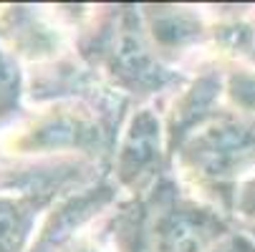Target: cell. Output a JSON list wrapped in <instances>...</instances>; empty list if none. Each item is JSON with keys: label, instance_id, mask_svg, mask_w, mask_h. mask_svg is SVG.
Instances as JSON below:
<instances>
[{"label": "cell", "instance_id": "obj_6", "mask_svg": "<svg viewBox=\"0 0 255 252\" xmlns=\"http://www.w3.org/2000/svg\"><path fill=\"white\" fill-rule=\"evenodd\" d=\"M217 96H220V76L207 74L174 103L172 124H169V131H167L172 149L179 147L197 126H202L205 121L212 119L210 109L215 106Z\"/></svg>", "mask_w": 255, "mask_h": 252}, {"label": "cell", "instance_id": "obj_7", "mask_svg": "<svg viewBox=\"0 0 255 252\" xmlns=\"http://www.w3.org/2000/svg\"><path fill=\"white\" fill-rule=\"evenodd\" d=\"M46 202V192L35 189L20 197H0V252H23L35 212Z\"/></svg>", "mask_w": 255, "mask_h": 252}, {"label": "cell", "instance_id": "obj_2", "mask_svg": "<svg viewBox=\"0 0 255 252\" xmlns=\"http://www.w3.org/2000/svg\"><path fill=\"white\" fill-rule=\"evenodd\" d=\"M104 66L114 81L129 91L149 93L172 81V76L159 66L152 53L147 35L139 25V15L131 10L117 13V25L101 46Z\"/></svg>", "mask_w": 255, "mask_h": 252}, {"label": "cell", "instance_id": "obj_12", "mask_svg": "<svg viewBox=\"0 0 255 252\" xmlns=\"http://www.w3.org/2000/svg\"><path fill=\"white\" fill-rule=\"evenodd\" d=\"M74 252H99L91 242H76V250Z\"/></svg>", "mask_w": 255, "mask_h": 252}, {"label": "cell", "instance_id": "obj_10", "mask_svg": "<svg viewBox=\"0 0 255 252\" xmlns=\"http://www.w3.org/2000/svg\"><path fill=\"white\" fill-rule=\"evenodd\" d=\"M228 93L243 114H255V71H235L228 79Z\"/></svg>", "mask_w": 255, "mask_h": 252}, {"label": "cell", "instance_id": "obj_5", "mask_svg": "<svg viewBox=\"0 0 255 252\" xmlns=\"http://www.w3.org/2000/svg\"><path fill=\"white\" fill-rule=\"evenodd\" d=\"M99 136V126L86 121L84 116H71L66 111L51 114L43 121H38L30 131H25L18 139V149L23 152H38V149H66V147H79L84 149L89 139Z\"/></svg>", "mask_w": 255, "mask_h": 252}, {"label": "cell", "instance_id": "obj_14", "mask_svg": "<svg viewBox=\"0 0 255 252\" xmlns=\"http://www.w3.org/2000/svg\"><path fill=\"white\" fill-rule=\"evenodd\" d=\"M240 252H255V245L248 240V237H243V250Z\"/></svg>", "mask_w": 255, "mask_h": 252}, {"label": "cell", "instance_id": "obj_8", "mask_svg": "<svg viewBox=\"0 0 255 252\" xmlns=\"http://www.w3.org/2000/svg\"><path fill=\"white\" fill-rule=\"evenodd\" d=\"M147 18H149V33L154 43L164 48L185 46L202 35L200 20L185 8H149Z\"/></svg>", "mask_w": 255, "mask_h": 252}, {"label": "cell", "instance_id": "obj_11", "mask_svg": "<svg viewBox=\"0 0 255 252\" xmlns=\"http://www.w3.org/2000/svg\"><path fill=\"white\" fill-rule=\"evenodd\" d=\"M235 209L243 214V217L253 220V225H255V176L248 179V182L240 187V192L235 197Z\"/></svg>", "mask_w": 255, "mask_h": 252}, {"label": "cell", "instance_id": "obj_3", "mask_svg": "<svg viewBox=\"0 0 255 252\" xmlns=\"http://www.w3.org/2000/svg\"><path fill=\"white\" fill-rule=\"evenodd\" d=\"M228 237L223 214L190 199H169L149 227L154 252H212Z\"/></svg>", "mask_w": 255, "mask_h": 252}, {"label": "cell", "instance_id": "obj_4", "mask_svg": "<svg viewBox=\"0 0 255 252\" xmlns=\"http://www.w3.org/2000/svg\"><path fill=\"white\" fill-rule=\"evenodd\" d=\"M162 169V126L152 109L131 116L117 152V176L129 189L147 187Z\"/></svg>", "mask_w": 255, "mask_h": 252}, {"label": "cell", "instance_id": "obj_1", "mask_svg": "<svg viewBox=\"0 0 255 252\" xmlns=\"http://www.w3.org/2000/svg\"><path fill=\"white\" fill-rule=\"evenodd\" d=\"M182 164L205 182H228L255 167V121L212 116L179 144Z\"/></svg>", "mask_w": 255, "mask_h": 252}, {"label": "cell", "instance_id": "obj_9", "mask_svg": "<svg viewBox=\"0 0 255 252\" xmlns=\"http://www.w3.org/2000/svg\"><path fill=\"white\" fill-rule=\"evenodd\" d=\"M20 66L13 53L0 46V121L10 119L18 111L20 101Z\"/></svg>", "mask_w": 255, "mask_h": 252}, {"label": "cell", "instance_id": "obj_13", "mask_svg": "<svg viewBox=\"0 0 255 252\" xmlns=\"http://www.w3.org/2000/svg\"><path fill=\"white\" fill-rule=\"evenodd\" d=\"M245 56H250L253 61H255V28L250 30V46H248V53Z\"/></svg>", "mask_w": 255, "mask_h": 252}]
</instances>
